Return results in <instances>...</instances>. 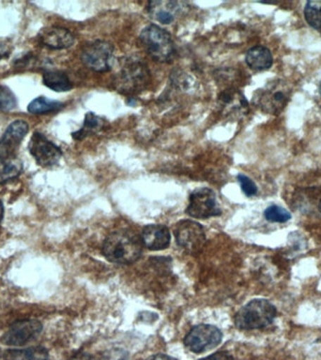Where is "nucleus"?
<instances>
[{
    "mask_svg": "<svg viewBox=\"0 0 321 360\" xmlns=\"http://www.w3.org/2000/svg\"><path fill=\"white\" fill-rule=\"evenodd\" d=\"M22 171L23 162L17 154L0 152V184L16 179Z\"/></svg>",
    "mask_w": 321,
    "mask_h": 360,
    "instance_id": "dca6fc26",
    "label": "nucleus"
},
{
    "mask_svg": "<svg viewBox=\"0 0 321 360\" xmlns=\"http://www.w3.org/2000/svg\"><path fill=\"white\" fill-rule=\"evenodd\" d=\"M303 13L307 24L321 32V1H307Z\"/></svg>",
    "mask_w": 321,
    "mask_h": 360,
    "instance_id": "5701e85b",
    "label": "nucleus"
},
{
    "mask_svg": "<svg viewBox=\"0 0 321 360\" xmlns=\"http://www.w3.org/2000/svg\"><path fill=\"white\" fill-rule=\"evenodd\" d=\"M318 210H320V212L321 213V198L320 202H318Z\"/></svg>",
    "mask_w": 321,
    "mask_h": 360,
    "instance_id": "473e14b6",
    "label": "nucleus"
},
{
    "mask_svg": "<svg viewBox=\"0 0 321 360\" xmlns=\"http://www.w3.org/2000/svg\"><path fill=\"white\" fill-rule=\"evenodd\" d=\"M264 217L268 221L275 222V224H284L291 219V214L289 211L277 205H272L267 207L264 212Z\"/></svg>",
    "mask_w": 321,
    "mask_h": 360,
    "instance_id": "b1692460",
    "label": "nucleus"
},
{
    "mask_svg": "<svg viewBox=\"0 0 321 360\" xmlns=\"http://www.w3.org/2000/svg\"><path fill=\"white\" fill-rule=\"evenodd\" d=\"M292 87L284 80L270 82L253 96V103L266 114L278 115L289 103Z\"/></svg>",
    "mask_w": 321,
    "mask_h": 360,
    "instance_id": "20e7f679",
    "label": "nucleus"
},
{
    "mask_svg": "<svg viewBox=\"0 0 321 360\" xmlns=\"http://www.w3.org/2000/svg\"><path fill=\"white\" fill-rule=\"evenodd\" d=\"M4 360H48L49 354L42 346L25 349H11L6 351Z\"/></svg>",
    "mask_w": 321,
    "mask_h": 360,
    "instance_id": "6ab92c4d",
    "label": "nucleus"
},
{
    "mask_svg": "<svg viewBox=\"0 0 321 360\" xmlns=\"http://www.w3.org/2000/svg\"><path fill=\"white\" fill-rule=\"evenodd\" d=\"M277 316V309L267 300H253L242 307L235 317V326L241 330L269 326Z\"/></svg>",
    "mask_w": 321,
    "mask_h": 360,
    "instance_id": "f03ea898",
    "label": "nucleus"
},
{
    "mask_svg": "<svg viewBox=\"0 0 321 360\" xmlns=\"http://www.w3.org/2000/svg\"><path fill=\"white\" fill-rule=\"evenodd\" d=\"M103 126V121L94 112H87L84 117V125L79 131L73 132V138L75 140L81 141L98 131Z\"/></svg>",
    "mask_w": 321,
    "mask_h": 360,
    "instance_id": "4be33fe9",
    "label": "nucleus"
},
{
    "mask_svg": "<svg viewBox=\"0 0 321 360\" xmlns=\"http://www.w3.org/2000/svg\"><path fill=\"white\" fill-rule=\"evenodd\" d=\"M318 93H320V97L321 98V83L320 84V87H318Z\"/></svg>",
    "mask_w": 321,
    "mask_h": 360,
    "instance_id": "72a5a7b5",
    "label": "nucleus"
},
{
    "mask_svg": "<svg viewBox=\"0 0 321 360\" xmlns=\"http://www.w3.org/2000/svg\"><path fill=\"white\" fill-rule=\"evenodd\" d=\"M103 253L112 263L132 264L140 257L142 244L139 238L131 231H115L104 240Z\"/></svg>",
    "mask_w": 321,
    "mask_h": 360,
    "instance_id": "f257e3e1",
    "label": "nucleus"
},
{
    "mask_svg": "<svg viewBox=\"0 0 321 360\" xmlns=\"http://www.w3.org/2000/svg\"><path fill=\"white\" fill-rule=\"evenodd\" d=\"M42 323L35 319L17 321L1 338L2 343L10 346H21L32 342L41 334Z\"/></svg>",
    "mask_w": 321,
    "mask_h": 360,
    "instance_id": "9b49d317",
    "label": "nucleus"
},
{
    "mask_svg": "<svg viewBox=\"0 0 321 360\" xmlns=\"http://www.w3.org/2000/svg\"><path fill=\"white\" fill-rule=\"evenodd\" d=\"M200 360H234V359L232 356L227 353V352H217V353L210 354V356Z\"/></svg>",
    "mask_w": 321,
    "mask_h": 360,
    "instance_id": "cd10ccee",
    "label": "nucleus"
},
{
    "mask_svg": "<svg viewBox=\"0 0 321 360\" xmlns=\"http://www.w3.org/2000/svg\"><path fill=\"white\" fill-rule=\"evenodd\" d=\"M11 53V48L7 44L0 42V60L3 58H8Z\"/></svg>",
    "mask_w": 321,
    "mask_h": 360,
    "instance_id": "c85d7f7f",
    "label": "nucleus"
},
{
    "mask_svg": "<svg viewBox=\"0 0 321 360\" xmlns=\"http://www.w3.org/2000/svg\"><path fill=\"white\" fill-rule=\"evenodd\" d=\"M28 151L42 167H53L62 157L61 149L48 140L41 132L35 131L28 143Z\"/></svg>",
    "mask_w": 321,
    "mask_h": 360,
    "instance_id": "1a4fd4ad",
    "label": "nucleus"
},
{
    "mask_svg": "<svg viewBox=\"0 0 321 360\" xmlns=\"http://www.w3.org/2000/svg\"><path fill=\"white\" fill-rule=\"evenodd\" d=\"M175 236L177 245L189 252H199L206 243L204 228L191 219H184L176 225Z\"/></svg>",
    "mask_w": 321,
    "mask_h": 360,
    "instance_id": "9d476101",
    "label": "nucleus"
},
{
    "mask_svg": "<svg viewBox=\"0 0 321 360\" xmlns=\"http://www.w3.org/2000/svg\"><path fill=\"white\" fill-rule=\"evenodd\" d=\"M142 242L149 250H165L170 244V233L165 225H146L143 229Z\"/></svg>",
    "mask_w": 321,
    "mask_h": 360,
    "instance_id": "2eb2a0df",
    "label": "nucleus"
},
{
    "mask_svg": "<svg viewBox=\"0 0 321 360\" xmlns=\"http://www.w3.org/2000/svg\"><path fill=\"white\" fill-rule=\"evenodd\" d=\"M39 44L54 50H63L72 47L75 38L66 28L49 27L42 28L38 34Z\"/></svg>",
    "mask_w": 321,
    "mask_h": 360,
    "instance_id": "ddd939ff",
    "label": "nucleus"
},
{
    "mask_svg": "<svg viewBox=\"0 0 321 360\" xmlns=\"http://www.w3.org/2000/svg\"><path fill=\"white\" fill-rule=\"evenodd\" d=\"M64 104L61 101L50 100L45 97L34 98L27 106V111L33 115L49 114L58 112L63 108Z\"/></svg>",
    "mask_w": 321,
    "mask_h": 360,
    "instance_id": "412c9836",
    "label": "nucleus"
},
{
    "mask_svg": "<svg viewBox=\"0 0 321 360\" xmlns=\"http://www.w3.org/2000/svg\"><path fill=\"white\" fill-rule=\"evenodd\" d=\"M28 131V124L24 120L13 121L8 125L0 139V152L16 154L17 148Z\"/></svg>",
    "mask_w": 321,
    "mask_h": 360,
    "instance_id": "4468645a",
    "label": "nucleus"
},
{
    "mask_svg": "<svg viewBox=\"0 0 321 360\" xmlns=\"http://www.w3.org/2000/svg\"><path fill=\"white\" fill-rule=\"evenodd\" d=\"M245 61L251 69L261 72V70H269L272 66L273 56L270 49L258 45L248 50L245 56Z\"/></svg>",
    "mask_w": 321,
    "mask_h": 360,
    "instance_id": "f3484780",
    "label": "nucleus"
},
{
    "mask_svg": "<svg viewBox=\"0 0 321 360\" xmlns=\"http://www.w3.org/2000/svg\"><path fill=\"white\" fill-rule=\"evenodd\" d=\"M15 95L8 87L0 86V112H8L15 108Z\"/></svg>",
    "mask_w": 321,
    "mask_h": 360,
    "instance_id": "393cba45",
    "label": "nucleus"
},
{
    "mask_svg": "<svg viewBox=\"0 0 321 360\" xmlns=\"http://www.w3.org/2000/svg\"><path fill=\"white\" fill-rule=\"evenodd\" d=\"M221 105H224L228 112L244 115L248 111V101L239 90H225L219 96Z\"/></svg>",
    "mask_w": 321,
    "mask_h": 360,
    "instance_id": "a211bd4d",
    "label": "nucleus"
},
{
    "mask_svg": "<svg viewBox=\"0 0 321 360\" xmlns=\"http://www.w3.org/2000/svg\"><path fill=\"white\" fill-rule=\"evenodd\" d=\"M146 360H177L174 359V357L166 356V354H154V356H149Z\"/></svg>",
    "mask_w": 321,
    "mask_h": 360,
    "instance_id": "c756f323",
    "label": "nucleus"
},
{
    "mask_svg": "<svg viewBox=\"0 0 321 360\" xmlns=\"http://www.w3.org/2000/svg\"><path fill=\"white\" fill-rule=\"evenodd\" d=\"M188 216L196 219H208L222 214L215 193L210 188H200L190 194L186 208Z\"/></svg>",
    "mask_w": 321,
    "mask_h": 360,
    "instance_id": "6e6552de",
    "label": "nucleus"
},
{
    "mask_svg": "<svg viewBox=\"0 0 321 360\" xmlns=\"http://www.w3.org/2000/svg\"><path fill=\"white\" fill-rule=\"evenodd\" d=\"M3 216H4V207H3L2 202L0 201V222H1Z\"/></svg>",
    "mask_w": 321,
    "mask_h": 360,
    "instance_id": "7c9ffc66",
    "label": "nucleus"
},
{
    "mask_svg": "<svg viewBox=\"0 0 321 360\" xmlns=\"http://www.w3.org/2000/svg\"><path fill=\"white\" fill-rule=\"evenodd\" d=\"M188 5L180 1H151L146 11L155 21L163 25H170L177 17L187 11Z\"/></svg>",
    "mask_w": 321,
    "mask_h": 360,
    "instance_id": "f8f14e48",
    "label": "nucleus"
},
{
    "mask_svg": "<svg viewBox=\"0 0 321 360\" xmlns=\"http://www.w3.org/2000/svg\"><path fill=\"white\" fill-rule=\"evenodd\" d=\"M139 39L152 59L168 63L176 56V48L170 34L157 25H149L140 33Z\"/></svg>",
    "mask_w": 321,
    "mask_h": 360,
    "instance_id": "7ed1b4c3",
    "label": "nucleus"
},
{
    "mask_svg": "<svg viewBox=\"0 0 321 360\" xmlns=\"http://www.w3.org/2000/svg\"><path fill=\"white\" fill-rule=\"evenodd\" d=\"M70 360H89V357H87L86 356H77L73 357V359H70Z\"/></svg>",
    "mask_w": 321,
    "mask_h": 360,
    "instance_id": "2f4dec72",
    "label": "nucleus"
},
{
    "mask_svg": "<svg viewBox=\"0 0 321 360\" xmlns=\"http://www.w3.org/2000/svg\"><path fill=\"white\" fill-rule=\"evenodd\" d=\"M238 181L241 184V190L245 195L251 197L258 193V187L250 177L245 176V174H239Z\"/></svg>",
    "mask_w": 321,
    "mask_h": 360,
    "instance_id": "a878e982",
    "label": "nucleus"
},
{
    "mask_svg": "<svg viewBox=\"0 0 321 360\" xmlns=\"http://www.w3.org/2000/svg\"><path fill=\"white\" fill-rule=\"evenodd\" d=\"M81 59L84 66L94 72H108L114 64V47L109 42L96 41L84 48Z\"/></svg>",
    "mask_w": 321,
    "mask_h": 360,
    "instance_id": "423d86ee",
    "label": "nucleus"
},
{
    "mask_svg": "<svg viewBox=\"0 0 321 360\" xmlns=\"http://www.w3.org/2000/svg\"><path fill=\"white\" fill-rule=\"evenodd\" d=\"M149 79V72L146 65L137 59H131L121 68L115 84L120 91L134 93L145 89Z\"/></svg>",
    "mask_w": 321,
    "mask_h": 360,
    "instance_id": "39448f33",
    "label": "nucleus"
},
{
    "mask_svg": "<svg viewBox=\"0 0 321 360\" xmlns=\"http://www.w3.org/2000/svg\"><path fill=\"white\" fill-rule=\"evenodd\" d=\"M221 330L213 325L194 326L186 335L184 345L189 351L196 354L204 353L215 348L222 342Z\"/></svg>",
    "mask_w": 321,
    "mask_h": 360,
    "instance_id": "0eeeda50",
    "label": "nucleus"
},
{
    "mask_svg": "<svg viewBox=\"0 0 321 360\" xmlns=\"http://www.w3.org/2000/svg\"><path fill=\"white\" fill-rule=\"evenodd\" d=\"M42 81L48 89L56 92L70 91L73 89L72 82L66 73L58 72V70H49V72H44Z\"/></svg>",
    "mask_w": 321,
    "mask_h": 360,
    "instance_id": "aec40b11",
    "label": "nucleus"
},
{
    "mask_svg": "<svg viewBox=\"0 0 321 360\" xmlns=\"http://www.w3.org/2000/svg\"><path fill=\"white\" fill-rule=\"evenodd\" d=\"M97 360H129V354L123 349H110L108 351L103 352Z\"/></svg>",
    "mask_w": 321,
    "mask_h": 360,
    "instance_id": "bb28decb",
    "label": "nucleus"
}]
</instances>
